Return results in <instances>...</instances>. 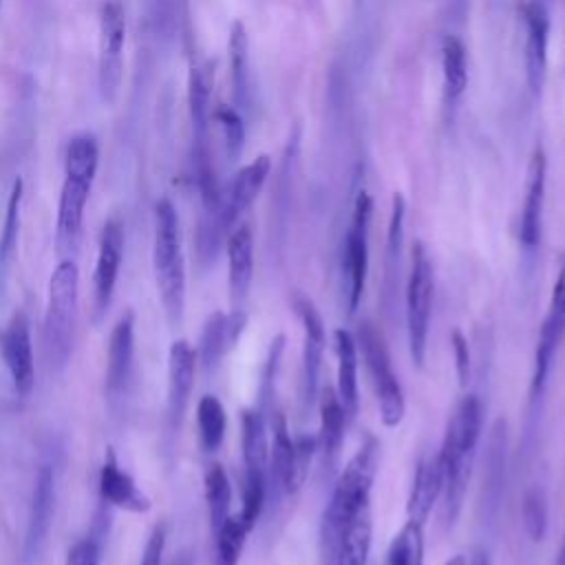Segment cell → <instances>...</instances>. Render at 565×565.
Segmentation results:
<instances>
[{
  "instance_id": "cell-4",
  "label": "cell",
  "mask_w": 565,
  "mask_h": 565,
  "mask_svg": "<svg viewBox=\"0 0 565 565\" xmlns=\"http://www.w3.org/2000/svg\"><path fill=\"white\" fill-rule=\"evenodd\" d=\"M152 265L161 305L168 322L177 327L185 307V263L181 247V225L172 201L161 199L154 205V247Z\"/></svg>"
},
{
  "instance_id": "cell-35",
  "label": "cell",
  "mask_w": 565,
  "mask_h": 565,
  "mask_svg": "<svg viewBox=\"0 0 565 565\" xmlns=\"http://www.w3.org/2000/svg\"><path fill=\"white\" fill-rule=\"evenodd\" d=\"M196 424H199V437L201 446L205 452H214L221 448L225 428H227V417L225 408L218 397L214 395H203L196 404Z\"/></svg>"
},
{
  "instance_id": "cell-34",
  "label": "cell",
  "mask_w": 565,
  "mask_h": 565,
  "mask_svg": "<svg viewBox=\"0 0 565 565\" xmlns=\"http://www.w3.org/2000/svg\"><path fill=\"white\" fill-rule=\"evenodd\" d=\"M384 565H424V525L408 519L391 539Z\"/></svg>"
},
{
  "instance_id": "cell-12",
  "label": "cell",
  "mask_w": 565,
  "mask_h": 565,
  "mask_svg": "<svg viewBox=\"0 0 565 565\" xmlns=\"http://www.w3.org/2000/svg\"><path fill=\"white\" fill-rule=\"evenodd\" d=\"M271 170V161L267 154L256 157L245 168H241L230 183L227 192L221 196V205L216 212H205V218H210L225 236L234 230V223L238 216L254 203L258 192L263 190L267 177Z\"/></svg>"
},
{
  "instance_id": "cell-13",
  "label": "cell",
  "mask_w": 565,
  "mask_h": 565,
  "mask_svg": "<svg viewBox=\"0 0 565 565\" xmlns=\"http://www.w3.org/2000/svg\"><path fill=\"white\" fill-rule=\"evenodd\" d=\"M124 258V225L117 218L104 223L99 232L97 245V260L93 274V294H95V318L99 320L113 300L119 267Z\"/></svg>"
},
{
  "instance_id": "cell-2",
  "label": "cell",
  "mask_w": 565,
  "mask_h": 565,
  "mask_svg": "<svg viewBox=\"0 0 565 565\" xmlns=\"http://www.w3.org/2000/svg\"><path fill=\"white\" fill-rule=\"evenodd\" d=\"M380 466V441L366 435L355 455L347 461L344 470L338 475L331 497L320 516V563L333 565L340 539L353 516L369 505L371 488Z\"/></svg>"
},
{
  "instance_id": "cell-36",
  "label": "cell",
  "mask_w": 565,
  "mask_h": 565,
  "mask_svg": "<svg viewBox=\"0 0 565 565\" xmlns=\"http://www.w3.org/2000/svg\"><path fill=\"white\" fill-rule=\"evenodd\" d=\"M285 335L278 333L267 349L265 355V364H263V373H260V384H258V411L260 415L267 419H271L274 415V402H276V377H278V369H280V360H282V351H285Z\"/></svg>"
},
{
  "instance_id": "cell-6",
  "label": "cell",
  "mask_w": 565,
  "mask_h": 565,
  "mask_svg": "<svg viewBox=\"0 0 565 565\" xmlns=\"http://www.w3.org/2000/svg\"><path fill=\"white\" fill-rule=\"evenodd\" d=\"M355 342H358V351H362V360L371 375L382 424L386 428H395L404 419L406 402H404L402 384L393 371V362H391L386 342L382 338V331L371 320H364L355 331Z\"/></svg>"
},
{
  "instance_id": "cell-21",
  "label": "cell",
  "mask_w": 565,
  "mask_h": 565,
  "mask_svg": "<svg viewBox=\"0 0 565 565\" xmlns=\"http://www.w3.org/2000/svg\"><path fill=\"white\" fill-rule=\"evenodd\" d=\"M132 355H135V316L126 311L110 331L108 353H106V395L117 399L130 380L132 371Z\"/></svg>"
},
{
  "instance_id": "cell-22",
  "label": "cell",
  "mask_w": 565,
  "mask_h": 565,
  "mask_svg": "<svg viewBox=\"0 0 565 565\" xmlns=\"http://www.w3.org/2000/svg\"><path fill=\"white\" fill-rule=\"evenodd\" d=\"M55 510V477L51 466H42L33 481L31 505L26 516V536H24V552L26 556H35L51 530Z\"/></svg>"
},
{
  "instance_id": "cell-1",
  "label": "cell",
  "mask_w": 565,
  "mask_h": 565,
  "mask_svg": "<svg viewBox=\"0 0 565 565\" xmlns=\"http://www.w3.org/2000/svg\"><path fill=\"white\" fill-rule=\"evenodd\" d=\"M481 428H483V404L475 393H466L455 406L446 424L444 441L437 452L444 470L441 525L446 532L452 530V525L461 514Z\"/></svg>"
},
{
  "instance_id": "cell-44",
  "label": "cell",
  "mask_w": 565,
  "mask_h": 565,
  "mask_svg": "<svg viewBox=\"0 0 565 565\" xmlns=\"http://www.w3.org/2000/svg\"><path fill=\"white\" fill-rule=\"evenodd\" d=\"M66 565H99V543L93 536L79 539L66 554Z\"/></svg>"
},
{
  "instance_id": "cell-3",
  "label": "cell",
  "mask_w": 565,
  "mask_h": 565,
  "mask_svg": "<svg viewBox=\"0 0 565 565\" xmlns=\"http://www.w3.org/2000/svg\"><path fill=\"white\" fill-rule=\"evenodd\" d=\"M99 146L97 139L88 132L75 135L64 154V183L57 201V221H55V249L62 258H71L82 238L84 210L90 196V188L97 174Z\"/></svg>"
},
{
  "instance_id": "cell-9",
  "label": "cell",
  "mask_w": 565,
  "mask_h": 565,
  "mask_svg": "<svg viewBox=\"0 0 565 565\" xmlns=\"http://www.w3.org/2000/svg\"><path fill=\"white\" fill-rule=\"evenodd\" d=\"M371 214H373V199L369 196L366 190H360L353 203L351 221L344 234V252H342V274H344L349 313H355L366 287Z\"/></svg>"
},
{
  "instance_id": "cell-8",
  "label": "cell",
  "mask_w": 565,
  "mask_h": 565,
  "mask_svg": "<svg viewBox=\"0 0 565 565\" xmlns=\"http://www.w3.org/2000/svg\"><path fill=\"white\" fill-rule=\"evenodd\" d=\"M565 338V258L561 263V269L556 274L554 287H552V296H550V305H547V313L541 322L539 329V338H536V349H534V369H532V380H530V399H527V424L532 426L536 415H539V406L543 399V391L547 384V375L554 362V355L558 351V344Z\"/></svg>"
},
{
  "instance_id": "cell-46",
  "label": "cell",
  "mask_w": 565,
  "mask_h": 565,
  "mask_svg": "<svg viewBox=\"0 0 565 565\" xmlns=\"http://www.w3.org/2000/svg\"><path fill=\"white\" fill-rule=\"evenodd\" d=\"M554 565H565V536H563L561 550H558V554H556V558H554Z\"/></svg>"
},
{
  "instance_id": "cell-27",
  "label": "cell",
  "mask_w": 565,
  "mask_h": 565,
  "mask_svg": "<svg viewBox=\"0 0 565 565\" xmlns=\"http://www.w3.org/2000/svg\"><path fill=\"white\" fill-rule=\"evenodd\" d=\"M269 424L258 408H245L241 413V446L243 468L252 475L267 477L269 461Z\"/></svg>"
},
{
  "instance_id": "cell-17",
  "label": "cell",
  "mask_w": 565,
  "mask_h": 565,
  "mask_svg": "<svg viewBox=\"0 0 565 565\" xmlns=\"http://www.w3.org/2000/svg\"><path fill=\"white\" fill-rule=\"evenodd\" d=\"M545 174L547 161L545 152L536 148L527 163L525 177V196L521 207L519 221V241L525 252H534L541 243V227H543V201H545Z\"/></svg>"
},
{
  "instance_id": "cell-43",
  "label": "cell",
  "mask_w": 565,
  "mask_h": 565,
  "mask_svg": "<svg viewBox=\"0 0 565 565\" xmlns=\"http://www.w3.org/2000/svg\"><path fill=\"white\" fill-rule=\"evenodd\" d=\"M166 539H168V530L166 523H157L152 527V532L146 539L143 545V554H141V563L139 565H161L163 561V550H166Z\"/></svg>"
},
{
  "instance_id": "cell-38",
  "label": "cell",
  "mask_w": 565,
  "mask_h": 565,
  "mask_svg": "<svg viewBox=\"0 0 565 565\" xmlns=\"http://www.w3.org/2000/svg\"><path fill=\"white\" fill-rule=\"evenodd\" d=\"M316 455H318L316 435H298V437H294L291 459H289V468H287V483H285V492L287 494H296L305 486Z\"/></svg>"
},
{
  "instance_id": "cell-19",
  "label": "cell",
  "mask_w": 565,
  "mask_h": 565,
  "mask_svg": "<svg viewBox=\"0 0 565 565\" xmlns=\"http://www.w3.org/2000/svg\"><path fill=\"white\" fill-rule=\"evenodd\" d=\"M227 287L232 309H245L254 278V238L247 225L234 227L225 238Z\"/></svg>"
},
{
  "instance_id": "cell-20",
  "label": "cell",
  "mask_w": 565,
  "mask_h": 565,
  "mask_svg": "<svg viewBox=\"0 0 565 565\" xmlns=\"http://www.w3.org/2000/svg\"><path fill=\"white\" fill-rule=\"evenodd\" d=\"M550 13L543 0L525 4V75L532 93H541L547 73Z\"/></svg>"
},
{
  "instance_id": "cell-45",
  "label": "cell",
  "mask_w": 565,
  "mask_h": 565,
  "mask_svg": "<svg viewBox=\"0 0 565 565\" xmlns=\"http://www.w3.org/2000/svg\"><path fill=\"white\" fill-rule=\"evenodd\" d=\"M444 565H468V561H466L463 554H455V556L448 558Z\"/></svg>"
},
{
  "instance_id": "cell-42",
  "label": "cell",
  "mask_w": 565,
  "mask_h": 565,
  "mask_svg": "<svg viewBox=\"0 0 565 565\" xmlns=\"http://www.w3.org/2000/svg\"><path fill=\"white\" fill-rule=\"evenodd\" d=\"M450 347H452V355H455V373H457L459 386L466 388L470 382V375H472V358H470L468 340L459 329H452Z\"/></svg>"
},
{
  "instance_id": "cell-14",
  "label": "cell",
  "mask_w": 565,
  "mask_h": 565,
  "mask_svg": "<svg viewBox=\"0 0 565 565\" xmlns=\"http://www.w3.org/2000/svg\"><path fill=\"white\" fill-rule=\"evenodd\" d=\"M505 461H508V424L497 419L490 428L486 455H483V479H481V514L483 523L492 525L497 521L503 488H505Z\"/></svg>"
},
{
  "instance_id": "cell-11",
  "label": "cell",
  "mask_w": 565,
  "mask_h": 565,
  "mask_svg": "<svg viewBox=\"0 0 565 565\" xmlns=\"http://www.w3.org/2000/svg\"><path fill=\"white\" fill-rule=\"evenodd\" d=\"M291 309L296 318L302 324V402L305 406L311 408V404L318 397V380H320V369H322V355L327 347V335H324V322L320 311L316 309L313 300L300 291L291 296Z\"/></svg>"
},
{
  "instance_id": "cell-30",
  "label": "cell",
  "mask_w": 565,
  "mask_h": 565,
  "mask_svg": "<svg viewBox=\"0 0 565 565\" xmlns=\"http://www.w3.org/2000/svg\"><path fill=\"white\" fill-rule=\"evenodd\" d=\"M232 349L230 335H227V313L214 311L201 331L199 351H196V364L203 369L205 375H214L221 366L223 355Z\"/></svg>"
},
{
  "instance_id": "cell-31",
  "label": "cell",
  "mask_w": 565,
  "mask_h": 565,
  "mask_svg": "<svg viewBox=\"0 0 565 565\" xmlns=\"http://www.w3.org/2000/svg\"><path fill=\"white\" fill-rule=\"evenodd\" d=\"M441 75H444V97L455 104L468 86V62L466 46L457 35H446L441 42Z\"/></svg>"
},
{
  "instance_id": "cell-7",
  "label": "cell",
  "mask_w": 565,
  "mask_h": 565,
  "mask_svg": "<svg viewBox=\"0 0 565 565\" xmlns=\"http://www.w3.org/2000/svg\"><path fill=\"white\" fill-rule=\"evenodd\" d=\"M411 271L406 278V333L411 360L417 369L426 364L428 351V331H430V313H433V296H435V278L433 263L424 243L413 245L411 254Z\"/></svg>"
},
{
  "instance_id": "cell-32",
  "label": "cell",
  "mask_w": 565,
  "mask_h": 565,
  "mask_svg": "<svg viewBox=\"0 0 565 565\" xmlns=\"http://www.w3.org/2000/svg\"><path fill=\"white\" fill-rule=\"evenodd\" d=\"M210 93H212L210 71L192 64L190 66V75H188V106H190V119H192L194 139H205L207 137Z\"/></svg>"
},
{
  "instance_id": "cell-15",
  "label": "cell",
  "mask_w": 565,
  "mask_h": 565,
  "mask_svg": "<svg viewBox=\"0 0 565 565\" xmlns=\"http://www.w3.org/2000/svg\"><path fill=\"white\" fill-rule=\"evenodd\" d=\"M2 358L9 369L13 388L20 397H26L35 384V364L31 349V329L22 311L13 313L4 333H2Z\"/></svg>"
},
{
  "instance_id": "cell-5",
  "label": "cell",
  "mask_w": 565,
  "mask_h": 565,
  "mask_svg": "<svg viewBox=\"0 0 565 565\" xmlns=\"http://www.w3.org/2000/svg\"><path fill=\"white\" fill-rule=\"evenodd\" d=\"M77 265L71 258H62L49 278V298L44 311V347L55 371H62L71 355L77 316Z\"/></svg>"
},
{
  "instance_id": "cell-39",
  "label": "cell",
  "mask_w": 565,
  "mask_h": 565,
  "mask_svg": "<svg viewBox=\"0 0 565 565\" xmlns=\"http://www.w3.org/2000/svg\"><path fill=\"white\" fill-rule=\"evenodd\" d=\"M247 534L249 530L238 519V514H230V519L218 527V532H214V565H238Z\"/></svg>"
},
{
  "instance_id": "cell-26",
  "label": "cell",
  "mask_w": 565,
  "mask_h": 565,
  "mask_svg": "<svg viewBox=\"0 0 565 565\" xmlns=\"http://www.w3.org/2000/svg\"><path fill=\"white\" fill-rule=\"evenodd\" d=\"M444 488V470L437 455H424L415 466V477L406 503V514L411 521L426 525L433 505L441 497Z\"/></svg>"
},
{
  "instance_id": "cell-10",
  "label": "cell",
  "mask_w": 565,
  "mask_h": 565,
  "mask_svg": "<svg viewBox=\"0 0 565 565\" xmlns=\"http://www.w3.org/2000/svg\"><path fill=\"white\" fill-rule=\"evenodd\" d=\"M97 84L104 102L117 97L124 75V42H126V13L121 0H102L97 9Z\"/></svg>"
},
{
  "instance_id": "cell-23",
  "label": "cell",
  "mask_w": 565,
  "mask_h": 565,
  "mask_svg": "<svg viewBox=\"0 0 565 565\" xmlns=\"http://www.w3.org/2000/svg\"><path fill=\"white\" fill-rule=\"evenodd\" d=\"M333 349L338 358V380H335V393L344 408L349 426L353 424L360 406L358 395V342L355 335L340 327L333 331Z\"/></svg>"
},
{
  "instance_id": "cell-25",
  "label": "cell",
  "mask_w": 565,
  "mask_h": 565,
  "mask_svg": "<svg viewBox=\"0 0 565 565\" xmlns=\"http://www.w3.org/2000/svg\"><path fill=\"white\" fill-rule=\"evenodd\" d=\"M99 494L106 503L128 512L150 510V499L137 488L135 479L119 468L113 448H106V457L99 470Z\"/></svg>"
},
{
  "instance_id": "cell-37",
  "label": "cell",
  "mask_w": 565,
  "mask_h": 565,
  "mask_svg": "<svg viewBox=\"0 0 565 565\" xmlns=\"http://www.w3.org/2000/svg\"><path fill=\"white\" fill-rule=\"evenodd\" d=\"M22 179H15L7 199V212L0 230V274H4L13 260L20 234V207H22Z\"/></svg>"
},
{
  "instance_id": "cell-29",
  "label": "cell",
  "mask_w": 565,
  "mask_h": 565,
  "mask_svg": "<svg viewBox=\"0 0 565 565\" xmlns=\"http://www.w3.org/2000/svg\"><path fill=\"white\" fill-rule=\"evenodd\" d=\"M371 534H373L371 508L364 505L344 530L333 565H366L369 552H371Z\"/></svg>"
},
{
  "instance_id": "cell-33",
  "label": "cell",
  "mask_w": 565,
  "mask_h": 565,
  "mask_svg": "<svg viewBox=\"0 0 565 565\" xmlns=\"http://www.w3.org/2000/svg\"><path fill=\"white\" fill-rule=\"evenodd\" d=\"M205 501H207L210 527L214 534L230 519V505H232V483L221 463H212L205 472Z\"/></svg>"
},
{
  "instance_id": "cell-47",
  "label": "cell",
  "mask_w": 565,
  "mask_h": 565,
  "mask_svg": "<svg viewBox=\"0 0 565 565\" xmlns=\"http://www.w3.org/2000/svg\"><path fill=\"white\" fill-rule=\"evenodd\" d=\"M0 7H2V0H0Z\"/></svg>"
},
{
  "instance_id": "cell-40",
  "label": "cell",
  "mask_w": 565,
  "mask_h": 565,
  "mask_svg": "<svg viewBox=\"0 0 565 565\" xmlns=\"http://www.w3.org/2000/svg\"><path fill=\"white\" fill-rule=\"evenodd\" d=\"M521 521L530 541L539 543L547 534V497L541 486H530L521 499Z\"/></svg>"
},
{
  "instance_id": "cell-24",
  "label": "cell",
  "mask_w": 565,
  "mask_h": 565,
  "mask_svg": "<svg viewBox=\"0 0 565 565\" xmlns=\"http://www.w3.org/2000/svg\"><path fill=\"white\" fill-rule=\"evenodd\" d=\"M347 426H349V422H347L344 408L338 399V393L333 386H327L320 395V430L316 435L318 457H320V466L324 472H331L338 461Z\"/></svg>"
},
{
  "instance_id": "cell-28",
  "label": "cell",
  "mask_w": 565,
  "mask_h": 565,
  "mask_svg": "<svg viewBox=\"0 0 565 565\" xmlns=\"http://www.w3.org/2000/svg\"><path fill=\"white\" fill-rule=\"evenodd\" d=\"M227 51H230V79H232V88H234V102H236L238 108H247L249 97H252V88H249V40H247V31H245L241 20L232 22Z\"/></svg>"
},
{
  "instance_id": "cell-18",
  "label": "cell",
  "mask_w": 565,
  "mask_h": 565,
  "mask_svg": "<svg viewBox=\"0 0 565 565\" xmlns=\"http://www.w3.org/2000/svg\"><path fill=\"white\" fill-rule=\"evenodd\" d=\"M196 351L188 340H174L168 353V422L179 428L194 386Z\"/></svg>"
},
{
  "instance_id": "cell-41",
  "label": "cell",
  "mask_w": 565,
  "mask_h": 565,
  "mask_svg": "<svg viewBox=\"0 0 565 565\" xmlns=\"http://www.w3.org/2000/svg\"><path fill=\"white\" fill-rule=\"evenodd\" d=\"M214 119L218 121L223 137H225V152L230 161H236L243 152V143H245V126H243V117L236 108L232 106H218L214 110Z\"/></svg>"
},
{
  "instance_id": "cell-16",
  "label": "cell",
  "mask_w": 565,
  "mask_h": 565,
  "mask_svg": "<svg viewBox=\"0 0 565 565\" xmlns=\"http://www.w3.org/2000/svg\"><path fill=\"white\" fill-rule=\"evenodd\" d=\"M404 214L406 203L399 192L393 194L391 218L386 230V249H384V274H382V291L380 302L388 320H393L397 311L399 285H402V245H404Z\"/></svg>"
}]
</instances>
